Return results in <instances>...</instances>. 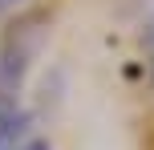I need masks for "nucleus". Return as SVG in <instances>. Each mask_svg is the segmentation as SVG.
<instances>
[{
    "instance_id": "nucleus-1",
    "label": "nucleus",
    "mask_w": 154,
    "mask_h": 150,
    "mask_svg": "<svg viewBox=\"0 0 154 150\" xmlns=\"http://www.w3.org/2000/svg\"><path fill=\"white\" fill-rule=\"evenodd\" d=\"M45 12L16 16L0 37V114L20 110V93L45 45Z\"/></svg>"
},
{
    "instance_id": "nucleus-3",
    "label": "nucleus",
    "mask_w": 154,
    "mask_h": 150,
    "mask_svg": "<svg viewBox=\"0 0 154 150\" xmlns=\"http://www.w3.org/2000/svg\"><path fill=\"white\" fill-rule=\"evenodd\" d=\"M20 4H24V0H0V12H16Z\"/></svg>"
},
{
    "instance_id": "nucleus-2",
    "label": "nucleus",
    "mask_w": 154,
    "mask_h": 150,
    "mask_svg": "<svg viewBox=\"0 0 154 150\" xmlns=\"http://www.w3.org/2000/svg\"><path fill=\"white\" fill-rule=\"evenodd\" d=\"M20 150H53V146H49L45 138H37V134H32V138H29V142H24Z\"/></svg>"
}]
</instances>
